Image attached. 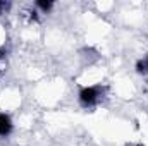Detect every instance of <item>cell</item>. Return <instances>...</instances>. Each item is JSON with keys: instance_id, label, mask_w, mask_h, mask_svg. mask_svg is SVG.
<instances>
[{"instance_id": "obj_6", "label": "cell", "mask_w": 148, "mask_h": 146, "mask_svg": "<svg viewBox=\"0 0 148 146\" xmlns=\"http://www.w3.org/2000/svg\"><path fill=\"white\" fill-rule=\"evenodd\" d=\"M3 7H5V3H3V2H0V12H2V9H3Z\"/></svg>"}, {"instance_id": "obj_5", "label": "cell", "mask_w": 148, "mask_h": 146, "mask_svg": "<svg viewBox=\"0 0 148 146\" xmlns=\"http://www.w3.org/2000/svg\"><path fill=\"white\" fill-rule=\"evenodd\" d=\"M3 55H5V50H3V48H0V59H2Z\"/></svg>"}, {"instance_id": "obj_3", "label": "cell", "mask_w": 148, "mask_h": 146, "mask_svg": "<svg viewBox=\"0 0 148 146\" xmlns=\"http://www.w3.org/2000/svg\"><path fill=\"white\" fill-rule=\"evenodd\" d=\"M136 71L140 74H148V55L145 59H141V60H138V64H136Z\"/></svg>"}, {"instance_id": "obj_2", "label": "cell", "mask_w": 148, "mask_h": 146, "mask_svg": "<svg viewBox=\"0 0 148 146\" xmlns=\"http://www.w3.org/2000/svg\"><path fill=\"white\" fill-rule=\"evenodd\" d=\"M12 131V120L7 113L0 112V136H9Z\"/></svg>"}, {"instance_id": "obj_1", "label": "cell", "mask_w": 148, "mask_h": 146, "mask_svg": "<svg viewBox=\"0 0 148 146\" xmlns=\"http://www.w3.org/2000/svg\"><path fill=\"white\" fill-rule=\"evenodd\" d=\"M97 100H98V88L88 86V88H83V89L79 91V102H81L84 107L95 105Z\"/></svg>"}, {"instance_id": "obj_4", "label": "cell", "mask_w": 148, "mask_h": 146, "mask_svg": "<svg viewBox=\"0 0 148 146\" xmlns=\"http://www.w3.org/2000/svg\"><path fill=\"white\" fill-rule=\"evenodd\" d=\"M36 5L41 9V10H45V12H48V10L52 9V2H50V0H38Z\"/></svg>"}]
</instances>
